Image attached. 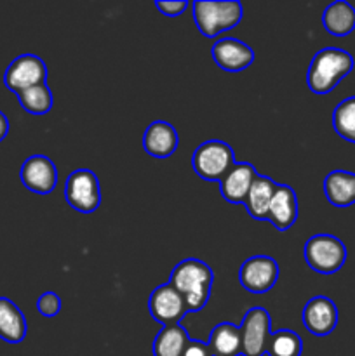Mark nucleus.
Instances as JSON below:
<instances>
[{
  "mask_svg": "<svg viewBox=\"0 0 355 356\" xmlns=\"http://www.w3.org/2000/svg\"><path fill=\"white\" fill-rule=\"evenodd\" d=\"M212 282L214 273L211 266L195 257H188L178 263L169 277V284L181 294L188 313L204 309L211 298Z\"/></svg>",
  "mask_w": 355,
  "mask_h": 356,
  "instance_id": "1",
  "label": "nucleus"
},
{
  "mask_svg": "<svg viewBox=\"0 0 355 356\" xmlns=\"http://www.w3.org/2000/svg\"><path fill=\"white\" fill-rule=\"evenodd\" d=\"M354 70V58L350 52L338 47L320 49L312 58L306 73V83L313 94H329L338 83Z\"/></svg>",
  "mask_w": 355,
  "mask_h": 356,
  "instance_id": "2",
  "label": "nucleus"
},
{
  "mask_svg": "<svg viewBox=\"0 0 355 356\" xmlns=\"http://www.w3.org/2000/svg\"><path fill=\"white\" fill-rule=\"evenodd\" d=\"M242 3L237 0H197L194 2V21L204 37L214 38L235 28L242 21Z\"/></svg>",
  "mask_w": 355,
  "mask_h": 356,
  "instance_id": "3",
  "label": "nucleus"
},
{
  "mask_svg": "<svg viewBox=\"0 0 355 356\" xmlns=\"http://www.w3.org/2000/svg\"><path fill=\"white\" fill-rule=\"evenodd\" d=\"M235 163L233 148L225 141L211 139L198 146L191 156V165L200 179L219 183Z\"/></svg>",
  "mask_w": 355,
  "mask_h": 356,
  "instance_id": "4",
  "label": "nucleus"
},
{
  "mask_svg": "<svg viewBox=\"0 0 355 356\" xmlns=\"http://www.w3.org/2000/svg\"><path fill=\"white\" fill-rule=\"evenodd\" d=\"M305 261L320 275H333L343 268L347 261V247L334 235H313L305 243Z\"/></svg>",
  "mask_w": 355,
  "mask_h": 356,
  "instance_id": "5",
  "label": "nucleus"
},
{
  "mask_svg": "<svg viewBox=\"0 0 355 356\" xmlns=\"http://www.w3.org/2000/svg\"><path fill=\"white\" fill-rule=\"evenodd\" d=\"M65 200L80 214L96 212L101 205V188L96 174L89 169L73 170L65 183Z\"/></svg>",
  "mask_w": 355,
  "mask_h": 356,
  "instance_id": "6",
  "label": "nucleus"
},
{
  "mask_svg": "<svg viewBox=\"0 0 355 356\" xmlns=\"http://www.w3.org/2000/svg\"><path fill=\"white\" fill-rule=\"evenodd\" d=\"M278 263L270 256H253L242 263L239 282L251 294H267L278 280Z\"/></svg>",
  "mask_w": 355,
  "mask_h": 356,
  "instance_id": "7",
  "label": "nucleus"
},
{
  "mask_svg": "<svg viewBox=\"0 0 355 356\" xmlns=\"http://www.w3.org/2000/svg\"><path fill=\"white\" fill-rule=\"evenodd\" d=\"M47 80V66L38 56L21 54L7 66L3 82L13 92L19 94L30 87L42 86Z\"/></svg>",
  "mask_w": 355,
  "mask_h": 356,
  "instance_id": "8",
  "label": "nucleus"
},
{
  "mask_svg": "<svg viewBox=\"0 0 355 356\" xmlns=\"http://www.w3.org/2000/svg\"><path fill=\"white\" fill-rule=\"evenodd\" d=\"M242 334V356L267 355L270 341V313L265 308L247 309L240 325Z\"/></svg>",
  "mask_w": 355,
  "mask_h": 356,
  "instance_id": "9",
  "label": "nucleus"
},
{
  "mask_svg": "<svg viewBox=\"0 0 355 356\" xmlns=\"http://www.w3.org/2000/svg\"><path fill=\"white\" fill-rule=\"evenodd\" d=\"M148 312L157 323H160L162 327H167L178 325L183 320V316L188 313V309L180 292L171 284H164L159 285L150 294Z\"/></svg>",
  "mask_w": 355,
  "mask_h": 356,
  "instance_id": "10",
  "label": "nucleus"
},
{
  "mask_svg": "<svg viewBox=\"0 0 355 356\" xmlns=\"http://www.w3.org/2000/svg\"><path fill=\"white\" fill-rule=\"evenodd\" d=\"M19 179L31 193L49 195L58 186V169L49 156L33 155L21 165Z\"/></svg>",
  "mask_w": 355,
  "mask_h": 356,
  "instance_id": "11",
  "label": "nucleus"
},
{
  "mask_svg": "<svg viewBox=\"0 0 355 356\" xmlns=\"http://www.w3.org/2000/svg\"><path fill=\"white\" fill-rule=\"evenodd\" d=\"M305 329L315 337H326L336 329L338 308L333 299L326 296H315L305 305L301 313Z\"/></svg>",
  "mask_w": 355,
  "mask_h": 356,
  "instance_id": "12",
  "label": "nucleus"
},
{
  "mask_svg": "<svg viewBox=\"0 0 355 356\" xmlns=\"http://www.w3.org/2000/svg\"><path fill=\"white\" fill-rule=\"evenodd\" d=\"M211 56L216 65L228 73L244 72L254 61V51L239 38H221L214 42Z\"/></svg>",
  "mask_w": 355,
  "mask_h": 356,
  "instance_id": "13",
  "label": "nucleus"
},
{
  "mask_svg": "<svg viewBox=\"0 0 355 356\" xmlns=\"http://www.w3.org/2000/svg\"><path fill=\"white\" fill-rule=\"evenodd\" d=\"M256 176L258 172L253 163L235 162L232 169L225 174V177L219 181L223 198L230 204H244Z\"/></svg>",
  "mask_w": 355,
  "mask_h": 356,
  "instance_id": "14",
  "label": "nucleus"
},
{
  "mask_svg": "<svg viewBox=\"0 0 355 356\" xmlns=\"http://www.w3.org/2000/svg\"><path fill=\"white\" fill-rule=\"evenodd\" d=\"M180 145L176 129L166 120H157L146 127L143 134V148L153 159H169Z\"/></svg>",
  "mask_w": 355,
  "mask_h": 356,
  "instance_id": "15",
  "label": "nucleus"
},
{
  "mask_svg": "<svg viewBox=\"0 0 355 356\" xmlns=\"http://www.w3.org/2000/svg\"><path fill=\"white\" fill-rule=\"evenodd\" d=\"M298 219V197L296 191L287 184H277L267 221L278 232L292 228Z\"/></svg>",
  "mask_w": 355,
  "mask_h": 356,
  "instance_id": "16",
  "label": "nucleus"
},
{
  "mask_svg": "<svg viewBox=\"0 0 355 356\" xmlns=\"http://www.w3.org/2000/svg\"><path fill=\"white\" fill-rule=\"evenodd\" d=\"M275 190H277V183L271 177L258 174L249 193H247L246 202H244L247 214L256 221H267Z\"/></svg>",
  "mask_w": 355,
  "mask_h": 356,
  "instance_id": "17",
  "label": "nucleus"
},
{
  "mask_svg": "<svg viewBox=\"0 0 355 356\" xmlns=\"http://www.w3.org/2000/svg\"><path fill=\"white\" fill-rule=\"evenodd\" d=\"M324 195L334 207H350L355 204V174L333 170L324 179Z\"/></svg>",
  "mask_w": 355,
  "mask_h": 356,
  "instance_id": "18",
  "label": "nucleus"
},
{
  "mask_svg": "<svg viewBox=\"0 0 355 356\" xmlns=\"http://www.w3.org/2000/svg\"><path fill=\"white\" fill-rule=\"evenodd\" d=\"M207 346L212 356H240L242 355V334L240 327L230 322H221L211 330Z\"/></svg>",
  "mask_w": 355,
  "mask_h": 356,
  "instance_id": "19",
  "label": "nucleus"
},
{
  "mask_svg": "<svg viewBox=\"0 0 355 356\" xmlns=\"http://www.w3.org/2000/svg\"><path fill=\"white\" fill-rule=\"evenodd\" d=\"M26 318L10 299L0 298V339L17 344L26 337Z\"/></svg>",
  "mask_w": 355,
  "mask_h": 356,
  "instance_id": "20",
  "label": "nucleus"
},
{
  "mask_svg": "<svg viewBox=\"0 0 355 356\" xmlns=\"http://www.w3.org/2000/svg\"><path fill=\"white\" fill-rule=\"evenodd\" d=\"M322 24L327 33L347 37L355 30V7L345 0H336L324 9Z\"/></svg>",
  "mask_w": 355,
  "mask_h": 356,
  "instance_id": "21",
  "label": "nucleus"
},
{
  "mask_svg": "<svg viewBox=\"0 0 355 356\" xmlns=\"http://www.w3.org/2000/svg\"><path fill=\"white\" fill-rule=\"evenodd\" d=\"M188 341L190 337L180 323L162 327L153 341V356H181Z\"/></svg>",
  "mask_w": 355,
  "mask_h": 356,
  "instance_id": "22",
  "label": "nucleus"
},
{
  "mask_svg": "<svg viewBox=\"0 0 355 356\" xmlns=\"http://www.w3.org/2000/svg\"><path fill=\"white\" fill-rule=\"evenodd\" d=\"M17 101H19L21 108L24 111H28L30 115L49 113L52 104H54V97H52V92L47 83H42V86H35L23 90V92L17 94Z\"/></svg>",
  "mask_w": 355,
  "mask_h": 356,
  "instance_id": "23",
  "label": "nucleus"
},
{
  "mask_svg": "<svg viewBox=\"0 0 355 356\" xmlns=\"http://www.w3.org/2000/svg\"><path fill=\"white\" fill-rule=\"evenodd\" d=\"M333 127L345 141L355 145V96L347 97L334 108Z\"/></svg>",
  "mask_w": 355,
  "mask_h": 356,
  "instance_id": "24",
  "label": "nucleus"
},
{
  "mask_svg": "<svg viewBox=\"0 0 355 356\" xmlns=\"http://www.w3.org/2000/svg\"><path fill=\"white\" fill-rule=\"evenodd\" d=\"M301 351L303 341L294 330L281 329L271 332L267 348L268 356H301Z\"/></svg>",
  "mask_w": 355,
  "mask_h": 356,
  "instance_id": "25",
  "label": "nucleus"
},
{
  "mask_svg": "<svg viewBox=\"0 0 355 356\" xmlns=\"http://www.w3.org/2000/svg\"><path fill=\"white\" fill-rule=\"evenodd\" d=\"M37 309L45 318H54L61 312V299L56 292H44L37 301Z\"/></svg>",
  "mask_w": 355,
  "mask_h": 356,
  "instance_id": "26",
  "label": "nucleus"
},
{
  "mask_svg": "<svg viewBox=\"0 0 355 356\" xmlns=\"http://www.w3.org/2000/svg\"><path fill=\"white\" fill-rule=\"evenodd\" d=\"M155 6H157V9L164 14V16L178 17L188 9V6H190V3H188L187 0H178V2H171V0H157Z\"/></svg>",
  "mask_w": 355,
  "mask_h": 356,
  "instance_id": "27",
  "label": "nucleus"
},
{
  "mask_svg": "<svg viewBox=\"0 0 355 356\" xmlns=\"http://www.w3.org/2000/svg\"><path fill=\"white\" fill-rule=\"evenodd\" d=\"M181 356H212L211 350H209L207 343H202V341L190 339L184 346V351Z\"/></svg>",
  "mask_w": 355,
  "mask_h": 356,
  "instance_id": "28",
  "label": "nucleus"
},
{
  "mask_svg": "<svg viewBox=\"0 0 355 356\" xmlns=\"http://www.w3.org/2000/svg\"><path fill=\"white\" fill-rule=\"evenodd\" d=\"M7 132H9V120H7L6 115H3L2 111H0V143H2L3 139H6Z\"/></svg>",
  "mask_w": 355,
  "mask_h": 356,
  "instance_id": "29",
  "label": "nucleus"
}]
</instances>
